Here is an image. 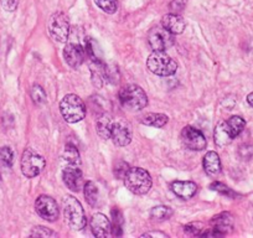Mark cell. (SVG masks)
<instances>
[{"label": "cell", "instance_id": "32", "mask_svg": "<svg viewBox=\"0 0 253 238\" xmlns=\"http://www.w3.org/2000/svg\"><path fill=\"white\" fill-rule=\"evenodd\" d=\"M128 170H129V165L124 161H119L117 162V165L114 166V175H116V177H118V179H123Z\"/></svg>", "mask_w": 253, "mask_h": 238}, {"label": "cell", "instance_id": "4", "mask_svg": "<svg viewBox=\"0 0 253 238\" xmlns=\"http://www.w3.org/2000/svg\"><path fill=\"white\" fill-rule=\"evenodd\" d=\"M147 67L152 74L157 76L168 77L176 72L177 64L164 51H154L148 57Z\"/></svg>", "mask_w": 253, "mask_h": 238}, {"label": "cell", "instance_id": "3", "mask_svg": "<svg viewBox=\"0 0 253 238\" xmlns=\"http://www.w3.org/2000/svg\"><path fill=\"white\" fill-rule=\"evenodd\" d=\"M119 102L128 111L137 112L148 106V97L142 87L128 84L119 91Z\"/></svg>", "mask_w": 253, "mask_h": 238}, {"label": "cell", "instance_id": "16", "mask_svg": "<svg viewBox=\"0 0 253 238\" xmlns=\"http://www.w3.org/2000/svg\"><path fill=\"white\" fill-rule=\"evenodd\" d=\"M171 191L182 200H189L198 191V185L193 181H174L171 184Z\"/></svg>", "mask_w": 253, "mask_h": 238}, {"label": "cell", "instance_id": "22", "mask_svg": "<svg viewBox=\"0 0 253 238\" xmlns=\"http://www.w3.org/2000/svg\"><path fill=\"white\" fill-rule=\"evenodd\" d=\"M169 122L168 116L162 113H148L142 118V123L145 125H150L154 128H163Z\"/></svg>", "mask_w": 253, "mask_h": 238}, {"label": "cell", "instance_id": "7", "mask_svg": "<svg viewBox=\"0 0 253 238\" xmlns=\"http://www.w3.org/2000/svg\"><path fill=\"white\" fill-rule=\"evenodd\" d=\"M46 161L40 154L35 152V150L28 149L24 150L23 157H21V171L26 177H36L42 172L45 169Z\"/></svg>", "mask_w": 253, "mask_h": 238}, {"label": "cell", "instance_id": "17", "mask_svg": "<svg viewBox=\"0 0 253 238\" xmlns=\"http://www.w3.org/2000/svg\"><path fill=\"white\" fill-rule=\"evenodd\" d=\"M162 26L170 31L172 35H179L185 30V21L179 14H167L163 16Z\"/></svg>", "mask_w": 253, "mask_h": 238}, {"label": "cell", "instance_id": "26", "mask_svg": "<svg viewBox=\"0 0 253 238\" xmlns=\"http://www.w3.org/2000/svg\"><path fill=\"white\" fill-rule=\"evenodd\" d=\"M150 216H152V218L158 221L169 220L172 216V210L169 206H155L150 211Z\"/></svg>", "mask_w": 253, "mask_h": 238}, {"label": "cell", "instance_id": "33", "mask_svg": "<svg viewBox=\"0 0 253 238\" xmlns=\"http://www.w3.org/2000/svg\"><path fill=\"white\" fill-rule=\"evenodd\" d=\"M210 188H211V190L217 191V193L222 194V195L231 196V198H232V196H235V194L231 191V189H228L227 186L223 185V184H221V183H212V184H211Z\"/></svg>", "mask_w": 253, "mask_h": 238}, {"label": "cell", "instance_id": "23", "mask_svg": "<svg viewBox=\"0 0 253 238\" xmlns=\"http://www.w3.org/2000/svg\"><path fill=\"white\" fill-rule=\"evenodd\" d=\"M63 159H65V161H67V164L79 165V166L81 164V157H80L79 149L74 144H71V143L66 144V147H65Z\"/></svg>", "mask_w": 253, "mask_h": 238}, {"label": "cell", "instance_id": "11", "mask_svg": "<svg viewBox=\"0 0 253 238\" xmlns=\"http://www.w3.org/2000/svg\"><path fill=\"white\" fill-rule=\"evenodd\" d=\"M111 139L117 147H126L132 142V127L126 120H117L113 123Z\"/></svg>", "mask_w": 253, "mask_h": 238}, {"label": "cell", "instance_id": "36", "mask_svg": "<svg viewBox=\"0 0 253 238\" xmlns=\"http://www.w3.org/2000/svg\"><path fill=\"white\" fill-rule=\"evenodd\" d=\"M142 237H163L167 238L168 236L163 232H147L142 236Z\"/></svg>", "mask_w": 253, "mask_h": 238}, {"label": "cell", "instance_id": "29", "mask_svg": "<svg viewBox=\"0 0 253 238\" xmlns=\"http://www.w3.org/2000/svg\"><path fill=\"white\" fill-rule=\"evenodd\" d=\"M30 94H31V98H33V101L35 102L36 104H42L46 102L45 89H43L41 86H39V84H34L33 88H31Z\"/></svg>", "mask_w": 253, "mask_h": 238}, {"label": "cell", "instance_id": "27", "mask_svg": "<svg viewBox=\"0 0 253 238\" xmlns=\"http://www.w3.org/2000/svg\"><path fill=\"white\" fill-rule=\"evenodd\" d=\"M112 215H113V220H112V230L111 233L114 236V237H119L122 236L123 231H122V225H123V216H122L121 211L114 208L112 211Z\"/></svg>", "mask_w": 253, "mask_h": 238}, {"label": "cell", "instance_id": "1", "mask_svg": "<svg viewBox=\"0 0 253 238\" xmlns=\"http://www.w3.org/2000/svg\"><path fill=\"white\" fill-rule=\"evenodd\" d=\"M124 185L135 195H145L152 188V176L142 167H129L123 177Z\"/></svg>", "mask_w": 253, "mask_h": 238}, {"label": "cell", "instance_id": "28", "mask_svg": "<svg viewBox=\"0 0 253 238\" xmlns=\"http://www.w3.org/2000/svg\"><path fill=\"white\" fill-rule=\"evenodd\" d=\"M96 5L101 10H103L107 14H114L117 11V0H94Z\"/></svg>", "mask_w": 253, "mask_h": 238}, {"label": "cell", "instance_id": "20", "mask_svg": "<svg viewBox=\"0 0 253 238\" xmlns=\"http://www.w3.org/2000/svg\"><path fill=\"white\" fill-rule=\"evenodd\" d=\"M113 120H112L109 114H102L96 122V129L99 137L102 139H111L112 127H113Z\"/></svg>", "mask_w": 253, "mask_h": 238}, {"label": "cell", "instance_id": "31", "mask_svg": "<svg viewBox=\"0 0 253 238\" xmlns=\"http://www.w3.org/2000/svg\"><path fill=\"white\" fill-rule=\"evenodd\" d=\"M30 236H33V237H56L57 235L53 231L43 227V226H38V227L33 228Z\"/></svg>", "mask_w": 253, "mask_h": 238}, {"label": "cell", "instance_id": "30", "mask_svg": "<svg viewBox=\"0 0 253 238\" xmlns=\"http://www.w3.org/2000/svg\"><path fill=\"white\" fill-rule=\"evenodd\" d=\"M204 225L200 222L189 223L184 227V232L189 236H201L203 235Z\"/></svg>", "mask_w": 253, "mask_h": 238}, {"label": "cell", "instance_id": "21", "mask_svg": "<svg viewBox=\"0 0 253 238\" xmlns=\"http://www.w3.org/2000/svg\"><path fill=\"white\" fill-rule=\"evenodd\" d=\"M84 198H86L88 205L92 206V207L99 206V200H101V198H99V191L96 184H94L93 181H87L84 185Z\"/></svg>", "mask_w": 253, "mask_h": 238}, {"label": "cell", "instance_id": "13", "mask_svg": "<svg viewBox=\"0 0 253 238\" xmlns=\"http://www.w3.org/2000/svg\"><path fill=\"white\" fill-rule=\"evenodd\" d=\"M62 180L70 190L79 193L84 186V176L79 165H67L62 171Z\"/></svg>", "mask_w": 253, "mask_h": 238}, {"label": "cell", "instance_id": "35", "mask_svg": "<svg viewBox=\"0 0 253 238\" xmlns=\"http://www.w3.org/2000/svg\"><path fill=\"white\" fill-rule=\"evenodd\" d=\"M185 4H186V0H172L170 8H171V10L175 11V14H176L184 9Z\"/></svg>", "mask_w": 253, "mask_h": 238}, {"label": "cell", "instance_id": "10", "mask_svg": "<svg viewBox=\"0 0 253 238\" xmlns=\"http://www.w3.org/2000/svg\"><path fill=\"white\" fill-rule=\"evenodd\" d=\"M181 142L185 148L194 152H201L206 148L208 142L203 133L194 127H185L181 132Z\"/></svg>", "mask_w": 253, "mask_h": 238}, {"label": "cell", "instance_id": "18", "mask_svg": "<svg viewBox=\"0 0 253 238\" xmlns=\"http://www.w3.org/2000/svg\"><path fill=\"white\" fill-rule=\"evenodd\" d=\"M213 139H215L216 145L220 148L226 147V145H228L233 139H235V137H233L232 132H231L230 127H228L226 120H222V122H220L216 125Z\"/></svg>", "mask_w": 253, "mask_h": 238}, {"label": "cell", "instance_id": "38", "mask_svg": "<svg viewBox=\"0 0 253 238\" xmlns=\"http://www.w3.org/2000/svg\"><path fill=\"white\" fill-rule=\"evenodd\" d=\"M0 181H1V177H0Z\"/></svg>", "mask_w": 253, "mask_h": 238}, {"label": "cell", "instance_id": "6", "mask_svg": "<svg viewBox=\"0 0 253 238\" xmlns=\"http://www.w3.org/2000/svg\"><path fill=\"white\" fill-rule=\"evenodd\" d=\"M51 38L58 42H66L70 36L69 16L62 11H57L50 18L47 24Z\"/></svg>", "mask_w": 253, "mask_h": 238}, {"label": "cell", "instance_id": "14", "mask_svg": "<svg viewBox=\"0 0 253 238\" xmlns=\"http://www.w3.org/2000/svg\"><path fill=\"white\" fill-rule=\"evenodd\" d=\"M84 55H86L84 50L77 43H67L63 48V58L72 69H77L84 64Z\"/></svg>", "mask_w": 253, "mask_h": 238}, {"label": "cell", "instance_id": "24", "mask_svg": "<svg viewBox=\"0 0 253 238\" xmlns=\"http://www.w3.org/2000/svg\"><path fill=\"white\" fill-rule=\"evenodd\" d=\"M14 153L9 147L0 148V170H9L13 166Z\"/></svg>", "mask_w": 253, "mask_h": 238}, {"label": "cell", "instance_id": "19", "mask_svg": "<svg viewBox=\"0 0 253 238\" xmlns=\"http://www.w3.org/2000/svg\"><path fill=\"white\" fill-rule=\"evenodd\" d=\"M204 169L211 176H216L221 171V160L216 152H209L204 157Z\"/></svg>", "mask_w": 253, "mask_h": 238}, {"label": "cell", "instance_id": "9", "mask_svg": "<svg viewBox=\"0 0 253 238\" xmlns=\"http://www.w3.org/2000/svg\"><path fill=\"white\" fill-rule=\"evenodd\" d=\"M35 211L42 220L48 222H53L58 218L57 202L51 196H39L35 201Z\"/></svg>", "mask_w": 253, "mask_h": 238}, {"label": "cell", "instance_id": "12", "mask_svg": "<svg viewBox=\"0 0 253 238\" xmlns=\"http://www.w3.org/2000/svg\"><path fill=\"white\" fill-rule=\"evenodd\" d=\"M211 231L210 232H205L201 236H213V237H217V236H225L232 230L233 227V217L231 213L228 212H222L220 215L215 216L211 221Z\"/></svg>", "mask_w": 253, "mask_h": 238}, {"label": "cell", "instance_id": "25", "mask_svg": "<svg viewBox=\"0 0 253 238\" xmlns=\"http://www.w3.org/2000/svg\"><path fill=\"white\" fill-rule=\"evenodd\" d=\"M226 122H227L228 127H230L231 132H232L233 137L235 138L238 137V135L242 133V130L245 129V127H246L245 119L240 116H232L230 119H227Z\"/></svg>", "mask_w": 253, "mask_h": 238}, {"label": "cell", "instance_id": "37", "mask_svg": "<svg viewBox=\"0 0 253 238\" xmlns=\"http://www.w3.org/2000/svg\"><path fill=\"white\" fill-rule=\"evenodd\" d=\"M247 102L251 107H253V92L247 96Z\"/></svg>", "mask_w": 253, "mask_h": 238}, {"label": "cell", "instance_id": "8", "mask_svg": "<svg viewBox=\"0 0 253 238\" xmlns=\"http://www.w3.org/2000/svg\"><path fill=\"white\" fill-rule=\"evenodd\" d=\"M148 42L154 51H165L174 43V35L163 26H155L148 33Z\"/></svg>", "mask_w": 253, "mask_h": 238}, {"label": "cell", "instance_id": "2", "mask_svg": "<svg viewBox=\"0 0 253 238\" xmlns=\"http://www.w3.org/2000/svg\"><path fill=\"white\" fill-rule=\"evenodd\" d=\"M63 216L66 220L67 225L75 231H81L82 228L86 227L87 218L84 215V207L81 202L74 196H65L62 200Z\"/></svg>", "mask_w": 253, "mask_h": 238}, {"label": "cell", "instance_id": "5", "mask_svg": "<svg viewBox=\"0 0 253 238\" xmlns=\"http://www.w3.org/2000/svg\"><path fill=\"white\" fill-rule=\"evenodd\" d=\"M60 111L67 123L81 122L86 117V106L77 94H66L60 103Z\"/></svg>", "mask_w": 253, "mask_h": 238}, {"label": "cell", "instance_id": "34", "mask_svg": "<svg viewBox=\"0 0 253 238\" xmlns=\"http://www.w3.org/2000/svg\"><path fill=\"white\" fill-rule=\"evenodd\" d=\"M0 4L4 8V10L6 11H14L16 8H18L19 0H0Z\"/></svg>", "mask_w": 253, "mask_h": 238}, {"label": "cell", "instance_id": "15", "mask_svg": "<svg viewBox=\"0 0 253 238\" xmlns=\"http://www.w3.org/2000/svg\"><path fill=\"white\" fill-rule=\"evenodd\" d=\"M91 230L93 236L98 238H104L111 235L112 223L106 215L103 213H96L91 218Z\"/></svg>", "mask_w": 253, "mask_h": 238}]
</instances>
